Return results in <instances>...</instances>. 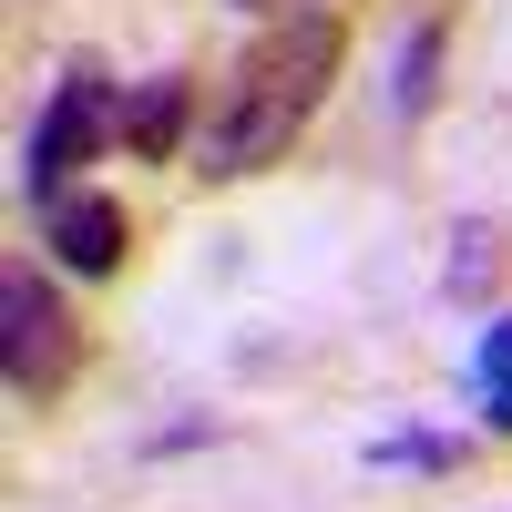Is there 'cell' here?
Masks as SVG:
<instances>
[{"label":"cell","mask_w":512,"mask_h":512,"mask_svg":"<svg viewBox=\"0 0 512 512\" xmlns=\"http://www.w3.org/2000/svg\"><path fill=\"white\" fill-rule=\"evenodd\" d=\"M441 62H451V11H420L400 31V52H390V113L400 123H420L441 103Z\"/></svg>","instance_id":"52a82bcc"},{"label":"cell","mask_w":512,"mask_h":512,"mask_svg":"<svg viewBox=\"0 0 512 512\" xmlns=\"http://www.w3.org/2000/svg\"><path fill=\"white\" fill-rule=\"evenodd\" d=\"M338 62H349V21H338V11L267 21V31H256L246 52L226 62L216 103H205V123H195L185 175H205V185H246V175H267V164L308 134V113L328 103Z\"/></svg>","instance_id":"6da1fadb"},{"label":"cell","mask_w":512,"mask_h":512,"mask_svg":"<svg viewBox=\"0 0 512 512\" xmlns=\"http://www.w3.org/2000/svg\"><path fill=\"white\" fill-rule=\"evenodd\" d=\"M0 369H11L21 410H52L82 379V318H72V297L41 277V256H11V267H0Z\"/></svg>","instance_id":"7a4b0ae2"},{"label":"cell","mask_w":512,"mask_h":512,"mask_svg":"<svg viewBox=\"0 0 512 512\" xmlns=\"http://www.w3.org/2000/svg\"><path fill=\"white\" fill-rule=\"evenodd\" d=\"M113 144H123V82L93 72V62H72V72L52 82V103H41L31 144H21V185H31V205L72 195L82 164H103Z\"/></svg>","instance_id":"3957f363"},{"label":"cell","mask_w":512,"mask_h":512,"mask_svg":"<svg viewBox=\"0 0 512 512\" xmlns=\"http://www.w3.org/2000/svg\"><path fill=\"white\" fill-rule=\"evenodd\" d=\"M472 410H482L492 441H512V308L472 338Z\"/></svg>","instance_id":"ba28073f"},{"label":"cell","mask_w":512,"mask_h":512,"mask_svg":"<svg viewBox=\"0 0 512 512\" xmlns=\"http://www.w3.org/2000/svg\"><path fill=\"white\" fill-rule=\"evenodd\" d=\"M236 11H256V21H297V11H328V0H236Z\"/></svg>","instance_id":"30bf717a"},{"label":"cell","mask_w":512,"mask_h":512,"mask_svg":"<svg viewBox=\"0 0 512 512\" xmlns=\"http://www.w3.org/2000/svg\"><path fill=\"white\" fill-rule=\"evenodd\" d=\"M512 277V226L502 216H451V256H441V297L451 308H482Z\"/></svg>","instance_id":"8992f818"},{"label":"cell","mask_w":512,"mask_h":512,"mask_svg":"<svg viewBox=\"0 0 512 512\" xmlns=\"http://www.w3.org/2000/svg\"><path fill=\"white\" fill-rule=\"evenodd\" d=\"M472 461V431H379L369 441V472H461Z\"/></svg>","instance_id":"9c48e42d"},{"label":"cell","mask_w":512,"mask_h":512,"mask_svg":"<svg viewBox=\"0 0 512 512\" xmlns=\"http://www.w3.org/2000/svg\"><path fill=\"white\" fill-rule=\"evenodd\" d=\"M41 246H52L72 277H113L123 256H134V216H123V195L72 185V195H52V205H41Z\"/></svg>","instance_id":"277c9868"},{"label":"cell","mask_w":512,"mask_h":512,"mask_svg":"<svg viewBox=\"0 0 512 512\" xmlns=\"http://www.w3.org/2000/svg\"><path fill=\"white\" fill-rule=\"evenodd\" d=\"M195 123H205L195 72L123 82V154H144V164H185V154H195Z\"/></svg>","instance_id":"5b68a950"}]
</instances>
